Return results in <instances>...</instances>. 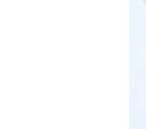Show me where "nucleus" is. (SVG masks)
I'll return each mask as SVG.
<instances>
[]
</instances>
